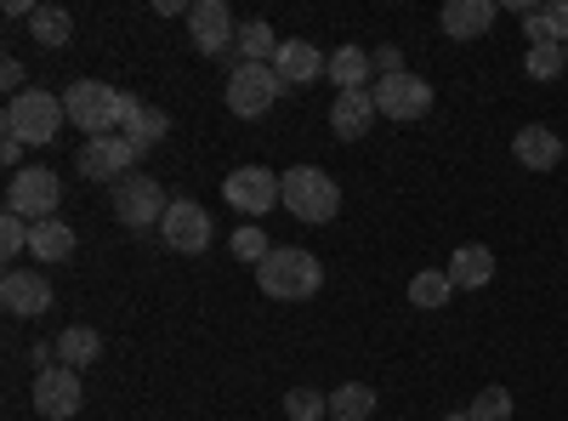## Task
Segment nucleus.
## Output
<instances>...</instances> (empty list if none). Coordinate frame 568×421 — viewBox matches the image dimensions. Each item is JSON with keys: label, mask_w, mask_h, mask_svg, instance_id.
Segmentation results:
<instances>
[{"label": "nucleus", "mask_w": 568, "mask_h": 421, "mask_svg": "<svg viewBox=\"0 0 568 421\" xmlns=\"http://www.w3.org/2000/svg\"><path fill=\"white\" fill-rule=\"evenodd\" d=\"M256 285H262V297H273V302H307V297H318V285H324V268H318V257L302 251V245H273V257L256 268Z\"/></svg>", "instance_id": "obj_1"}, {"label": "nucleus", "mask_w": 568, "mask_h": 421, "mask_svg": "<svg viewBox=\"0 0 568 421\" xmlns=\"http://www.w3.org/2000/svg\"><path fill=\"white\" fill-rule=\"evenodd\" d=\"M63 120H69V109H63V98H58V91H18V98L7 103V120H0V126H7V137H12V143H58V131H63Z\"/></svg>", "instance_id": "obj_2"}, {"label": "nucleus", "mask_w": 568, "mask_h": 421, "mask_svg": "<svg viewBox=\"0 0 568 421\" xmlns=\"http://www.w3.org/2000/svg\"><path fill=\"white\" fill-rule=\"evenodd\" d=\"M284 206H291L296 222H336L342 189L318 166H291V171H284Z\"/></svg>", "instance_id": "obj_3"}, {"label": "nucleus", "mask_w": 568, "mask_h": 421, "mask_svg": "<svg viewBox=\"0 0 568 421\" xmlns=\"http://www.w3.org/2000/svg\"><path fill=\"white\" fill-rule=\"evenodd\" d=\"M120 103H125V91H114L103 80H74L63 91V109L85 137H114L120 131Z\"/></svg>", "instance_id": "obj_4"}, {"label": "nucleus", "mask_w": 568, "mask_h": 421, "mask_svg": "<svg viewBox=\"0 0 568 421\" xmlns=\"http://www.w3.org/2000/svg\"><path fill=\"white\" fill-rule=\"evenodd\" d=\"M278 98H284V80L273 74V63H233V74H227V109L240 120H262Z\"/></svg>", "instance_id": "obj_5"}, {"label": "nucleus", "mask_w": 568, "mask_h": 421, "mask_svg": "<svg viewBox=\"0 0 568 421\" xmlns=\"http://www.w3.org/2000/svg\"><path fill=\"white\" fill-rule=\"evenodd\" d=\"M58 200H63V182H58V171H45V166L12 171V182H7V211L23 217V222L58 217Z\"/></svg>", "instance_id": "obj_6"}, {"label": "nucleus", "mask_w": 568, "mask_h": 421, "mask_svg": "<svg viewBox=\"0 0 568 421\" xmlns=\"http://www.w3.org/2000/svg\"><path fill=\"white\" fill-rule=\"evenodd\" d=\"M222 200H227L233 211H245V217H256V222H262L273 206H284V177H278V171H267V166H240V171H227Z\"/></svg>", "instance_id": "obj_7"}, {"label": "nucleus", "mask_w": 568, "mask_h": 421, "mask_svg": "<svg viewBox=\"0 0 568 421\" xmlns=\"http://www.w3.org/2000/svg\"><path fill=\"white\" fill-rule=\"evenodd\" d=\"M165 211H171V200H165V189H160L154 177L131 171V177L114 182V217H120L125 228H160Z\"/></svg>", "instance_id": "obj_8"}, {"label": "nucleus", "mask_w": 568, "mask_h": 421, "mask_svg": "<svg viewBox=\"0 0 568 421\" xmlns=\"http://www.w3.org/2000/svg\"><path fill=\"white\" fill-rule=\"evenodd\" d=\"M369 98H375V114H387L398 126L409 120H426L433 114V86H426L420 74H393V80H375L369 86Z\"/></svg>", "instance_id": "obj_9"}, {"label": "nucleus", "mask_w": 568, "mask_h": 421, "mask_svg": "<svg viewBox=\"0 0 568 421\" xmlns=\"http://www.w3.org/2000/svg\"><path fill=\"white\" fill-rule=\"evenodd\" d=\"M136 160H142V149L131 137H85L80 154H74L80 177H91V182H120V177H131Z\"/></svg>", "instance_id": "obj_10"}, {"label": "nucleus", "mask_w": 568, "mask_h": 421, "mask_svg": "<svg viewBox=\"0 0 568 421\" xmlns=\"http://www.w3.org/2000/svg\"><path fill=\"white\" fill-rule=\"evenodd\" d=\"M80 404H85L80 370H69V364L34 370V410H40L45 421H69V415H80Z\"/></svg>", "instance_id": "obj_11"}, {"label": "nucleus", "mask_w": 568, "mask_h": 421, "mask_svg": "<svg viewBox=\"0 0 568 421\" xmlns=\"http://www.w3.org/2000/svg\"><path fill=\"white\" fill-rule=\"evenodd\" d=\"M187 34H194V46L205 58H227L233 40H240V23H233L227 0H194L187 7Z\"/></svg>", "instance_id": "obj_12"}, {"label": "nucleus", "mask_w": 568, "mask_h": 421, "mask_svg": "<svg viewBox=\"0 0 568 421\" xmlns=\"http://www.w3.org/2000/svg\"><path fill=\"white\" fill-rule=\"evenodd\" d=\"M0 308L12 319H40L52 308V279L34 273V268H7L0 273Z\"/></svg>", "instance_id": "obj_13"}, {"label": "nucleus", "mask_w": 568, "mask_h": 421, "mask_svg": "<svg viewBox=\"0 0 568 421\" xmlns=\"http://www.w3.org/2000/svg\"><path fill=\"white\" fill-rule=\"evenodd\" d=\"M160 233H165V245H171V251L200 257V251L211 245V211H205L200 200H171V211H165Z\"/></svg>", "instance_id": "obj_14"}, {"label": "nucleus", "mask_w": 568, "mask_h": 421, "mask_svg": "<svg viewBox=\"0 0 568 421\" xmlns=\"http://www.w3.org/2000/svg\"><path fill=\"white\" fill-rule=\"evenodd\" d=\"M273 74L284 80V91H291V86H313L318 74H329V58L318 52V46H307V40H278Z\"/></svg>", "instance_id": "obj_15"}, {"label": "nucleus", "mask_w": 568, "mask_h": 421, "mask_svg": "<svg viewBox=\"0 0 568 421\" xmlns=\"http://www.w3.org/2000/svg\"><path fill=\"white\" fill-rule=\"evenodd\" d=\"M120 137H131V143H136L142 154H149V149L160 143V137H171V114L125 91V103H120Z\"/></svg>", "instance_id": "obj_16"}, {"label": "nucleus", "mask_w": 568, "mask_h": 421, "mask_svg": "<svg viewBox=\"0 0 568 421\" xmlns=\"http://www.w3.org/2000/svg\"><path fill=\"white\" fill-rule=\"evenodd\" d=\"M438 23H444L449 40H478V34L495 29V0H444Z\"/></svg>", "instance_id": "obj_17"}, {"label": "nucleus", "mask_w": 568, "mask_h": 421, "mask_svg": "<svg viewBox=\"0 0 568 421\" xmlns=\"http://www.w3.org/2000/svg\"><path fill=\"white\" fill-rule=\"evenodd\" d=\"M375 120V98L369 91H336V103H329V131L342 137V143H358Z\"/></svg>", "instance_id": "obj_18"}, {"label": "nucleus", "mask_w": 568, "mask_h": 421, "mask_svg": "<svg viewBox=\"0 0 568 421\" xmlns=\"http://www.w3.org/2000/svg\"><path fill=\"white\" fill-rule=\"evenodd\" d=\"M511 154H517V166H524V171H551L562 160V137H551L546 126H524V131L511 137Z\"/></svg>", "instance_id": "obj_19"}, {"label": "nucleus", "mask_w": 568, "mask_h": 421, "mask_svg": "<svg viewBox=\"0 0 568 421\" xmlns=\"http://www.w3.org/2000/svg\"><path fill=\"white\" fill-rule=\"evenodd\" d=\"M29 251H34V262H69V257H74V228H69L63 217H45V222H34V233H29Z\"/></svg>", "instance_id": "obj_20"}, {"label": "nucleus", "mask_w": 568, "mask_h": 421, "mask_svg": "<svg viewBox=\"0 0 568 421\" xmlns=\"http://www.w3.org/2000/svg\"><path fill=\"white\" fill-rule=\"evenodd\" d=\"M449 279H455V291H484L489 279H495V257H489V245H460L455 262H449Z\"/></svg>", "instance_id": "obj_21"}, {"label": "nucleus", "mask_w": 568, "mask_h": 421, "mask_svg": "<svg viewBox=\"0 0 568 421\" xmlns=\"http://www.w3.org/2000/svg\"><path fill=\"white\" fill-rule=\"evenodd\" d=\"M369 52L364 46H336L329 52V80H336V91H369Z\"/></svg>", "instance_id": "obj_22"}, {"label": "nucleus", "mask_w": 568, "mask_h": 421, "mask_svg": "<svg viewBox=\"0 0 568 421\" xmlns=\"http://www.w3.org/2000/svg\"><path fill=\"white\" fill-rule=\"evenodd\" d=\"M52 348H58V364H69V370H85V364H98V353H103V337L91 331V324H69V331H63Z\"/></svg>", "instance_id": "obj_23"}, {"label": "nucleus", "mask_w": 568, "mask_h": 421, "mask_svg": "<svg viewBox=\"0 0 568 421\" xmlns=\"http://www.w3.org/2000/svg\"><path fill=\"white\" fill-rule=\"evenodd\" d=\"M29 34H34V46H45V52H63L69 34H74V18H69L63 7H34Z\"/></svg>", "instance_id": "obj_24"}, {"label": "nucleus", "mask_w": 568, "mask_h": 421, "mask_svg": "<svg viewBox=\"0 0 568 421\" xmlns=\"http://www.w3.org/2000/svg\"><path fill=\"white\" fill-rule=\"evenodd\" d=\"M233 52H240V63H273V58H278V34H273L262 18H251V23H240Z\"/></svg>", "instance_id": "obj_25"}, {"label": "nucleus", "mask_w": 568, "mask_h": 421, "mask_svg": "<svg viewBox=\"0 0 568 421\" xmlns=\"http://www.w3.org/2000/svg\"><path fill=\"white\" fill-rule=\"evenodd\" d=\"M449 297H455L449 268H420V273L409 279V302H415V308H444Z\"/></svg>", "instance_id": "obj_26"}, {"label": "nucleus", "mask_w": 568, "mask_h": 421, "mask_svg": "<svg viewBox=\"0 0 568 421\" xmlns=\"http://www.w3.org/2000/svg\"><path fill=\"white\" fill-rule=\"evenodd\" d=\"M329 415H336V421H369L375 415V388H364V382L336 388V393H329Z\"/></svg>", "instance_id": "obj_27"}, {"label": "nucleus", "mask_w": 568, "mask_h": 421, "mask_svg": "<svg viewBox=\"0 0 568 421\" xmlns=\"http://www.w3.org/2000/svg\"><path fill=\"white\" fill-rule=\"evenodd\" d=\"M284 415L291 421H318V415H329V399L318 388H291L284 393Z\"/></svg>", "instance_id": "obj_28"}, {"label": "nucleus", "mask_w": 568, "mask_h": 421, "mask_svg": "<svg viewBox=\"0 0 568 421\" xmlns=\"http://www.w3.org/2000/svg\"><path fill=\"white\" fill-rule=\"evenodd\" d=\"M466 415L471 421H511V393L506 388H484L478 399L466 404Z\"/></svg>", "instance_id": "obj_29"}, {"label": "nucleus", "mask_w": 568, "mask_h": 421, "mask_svg": "<svg viewBox=\"0 0 568 421\" xmlns=\"http://www.w3.org/2000/svg\"><path fill=\"white\" fill-rule=\"evenodd\" d=\"M233 257L262 268V262L273 257V245H267V228H233Z\"/></svg>", "instance_id": "obj_30"}, {"label": "nucleus", "mask_w": 568, "mask_h": 421, "mask_svg": "<svg viewBox=\"0 0 568 421\" xmlns=\"http://www.w3.org/2000/svg\"><path fill=\"white\" fill-rule=\"evenodd\" d=\"M524 69H529V80H557L568 69V58H562V46H529Z\"/></svg>", "instance_id": "obj_31"}, {"label": "nucleus", "mask_w": 568, "mask_h": 421, "mask_svg": "<svg viewBox=\"0 0 568 421\" xmlns=\"http://www.w3.org/2000/svg\"><path fill=\"white\" fill-rule=\"evenodd\" d=\"M29 233H34V222H23V217H12V211L0 217V251H7V262L29 251Z\"/></svg>", "instance_id": "obj_32"}, {"label": "nucleus", "mask_w": 568, "mask_h": 421, "mask_svg": "<svg viewBox=\"0 0 568 421\" xmlns=\"http://www.w3.org/2000/svg\"><path fill=\"white\" fill-rule=\"evenodd\" d=\"M369 69H375V80L409 74V69H404V52H398V46H375V52H369Z\"/></svg>", "instance_id": "obj_33"}, {"label": "nucleus", "mask_w": 568, "mask_h": 421, "mask_svg": "<svg viewBox=\"0 0 568 421\" xmlns=\"http://www.w3.org/2000/svg\"><path fill=\"white\" fill-rule=\"evenodd\" d=\"M524 34H529V46H562V40L551 34V18H546V7H535V12L524 18Z\"/></svg>", "instance_id": "obj_34"}, {"label": "nucleus", "mask_w": 568, "mask_h": 421, "mask_svg": "<svg viewBox=\"0 0 568 421\" xmlns=\"http://www.w3.org/2000/svg\"><path fill=\"white\" fill-rule=\"evenodd\" d=\"M546 18H551V34L568 46V0H551V7H546Z\"/></svg>", "instance_id": "obj_35"}, {"label": "nucleus", "mask_w": 568, "mask_h": 421, "mask_svg": "<svg viewBox=\"0 0 568 421\" xmlns=\"http://www.w3.org/2000/svg\"><path fill=\"white\" fill-rule=\"evenodd\" d=\"M0 86H7L12 98H18V86H23V63H18V58H7V63H0Z\"/></svg>", "instance_id": "obj_36"}, {"label": "nucleus", "mask_w": 568, "mask_h": 421, "mask_svg": "<svg viewBox=\"0 0 568 421\" xmlns=\"http://www.w3.org/2000/svg\"><path fill=\"white\" fill-rule=\"evenodd\" d=\"M444 421H471V415H466V410H455V415H444Z\"/></svg>", "instance_id": "obj_37"}, {"label": "nucleus", "mask_w": 568, "mask_h": 421, "mask_svg": "<svg viewBox=\"0 0 568 421\" xmlns=\"http://www.w3.org/2000/svg\"><path fill=\"white\" fill-rule=\"evenodd\" d=\"M562 58H568V46H562Z\"/></svg>", "instance_id": "obj_38"}, {"label": "nucleus", "mask_w": 568, "mask_h": 421, "mask_svg": "<svg viewBox=\"0 0 568 421\" xmlns=\"http://www.w3.org/2000/svg\"><path fill=\"white\" fill-rule=\"evenodd\" d=\"M562 154H568V143H562Z\"/></svg>", "instance_id": "obj_39"}]
</instances>
